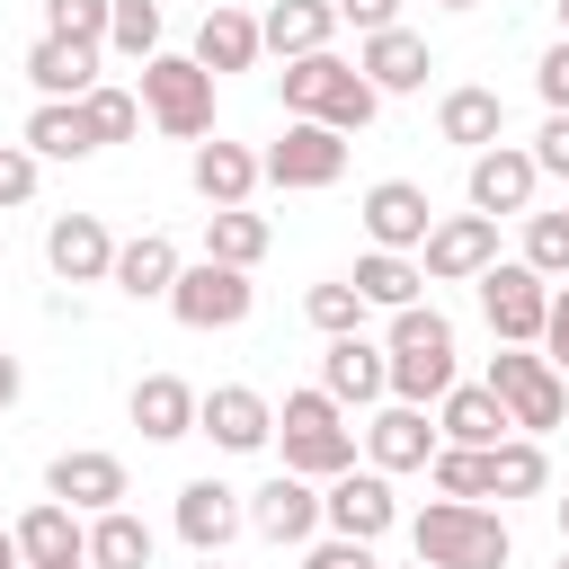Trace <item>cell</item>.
I'll return each instance as SVG.
<instances>
[{
    "instance_id": "obj_1",
    "label": "cell",
    "mask_w": 569,
    "mask_h": 569,
    "mask_svg": "<svg viewBox=\"0 0 569 569\" xmlns=\"http://www.w3.org/2000/svg\"><path fill=\"white\" fill-rule=\"evenodd\" d=\"M276 98H284V116H311V124H338V133H365V124L382 116V89H373L356 62H338L329 44H320V53H293V62L276 71Z\"/></svg>"
},
{
    "instance_id": "obj_2",
    "label": "cell",
    "mask_w": 569,
    "mask_h": 569,
    "mask_svg": "<svg viewBox=\"0 0 569 569\" xmlns=\"http://www.w3.org/2000/svg\"><path fill=\"white\" fill-rule=\"evenodd\" d=\"M409 551L427 560V569H507V516L498 507H480V498H436V507H418V525H409Z\"/></svg>"
},
{
    "instance_id": "obj_3",
    "label": "cell",
    "mask_w": 569,
    "mask_h": 569,
    "mask_svg": "<svg viewBox=\"0 0 569 569\" xmlns=\"http://www.w3.org/2000/svg\"><path fill=\"white\" fill-rule=\"evenodd\" d=\"M276 445H284V471H302V480H338V471L356 462V427H347V409H338L320 382H311V391H284Z\"/></svg>"
},
{
    "instance_id": "obj_4",
    "label": "cell",
    "mask_w": 569,
    "mask_h": 569,
    "mask_svg": "<svg viewBox=\"0 0 569 569\" xmlns=\"http://www.w3.org/2000/svg\"><path fill=\"white\" fill-rule=\"evenodd\" d=\"M133 98H142V116H151L160 133H178V142H204V133H213V71H204L196 53H151Z\"/></svg>"
},
{
    "instance_id": "obj_5",
    "label": "cell",
    "mask_w": 569,
    "mask_h": 569,
    "mask_svg": "<svg viewBox=\"0 0 569 569\" xmlns=\"http://www.w3.org/2000/svg\"><path fill=\"white\" fill-rule=\"evenodd\" d=\"M489 391H498V409H507V427H516V436H551V427H560V409H569L560 365H551V356H533V347H498V356H489Z\"/></svg>"
},
{
    "instance_id": "obj_6",
    "label": "cell",
    "mask_w": 569,
    "mask_h": 569,
    "mask_svg": "<svg viewBox=\"0 0 569 569\" xmlns=\"http://www.w3.org/2000/svg\"><path fill=\"white\" fill-rule=\"evenodd\" d=\"M258 178H267V187H293V196L338 187V178H347V133H338V124H311V116H284V133L258 151Z\"/></svg>"
},
{
    "instance_id": "obj_7",
    "label": "cell",
    "mask_w": 569,
    "mask_h": 569,
    "mask_svg": "<svg viewBox=\"0 0 569 569\" xmlns=\"http://www.w3.org/2000/svg\"><path fill=\"white\" fill-rule=\"evenodd\" d=\"M249 302H258L249 267H222V258H196V267H178V284H169L178 329H240Z\"/></svg>"
},
{
    "instance_id": "obj_8",
    "label": "cell",
    "mask_w": 569,
    "mask_h": 569,
    "mask_svg": "<svg viewBox=\"0 0 569 569\" xmlns=\"http://www.w3.org/2000/svg\"><path fill=\"white\" fill-rule=\"evenodd\" d=\"M480 311H489V329H498V347H533L542 338V311H551V284L525 267V258H489L480 276Z\"/></svg>"
},
{
    "instance_id": "obj_9",
    "label": "cell",
    "mask_w": 569,
    "mask_h": 569,
    "mask_svg": "<svg viewBox=\"0 0 569 569\" xmlns=\"http://www.w3.org/2000/svg\"><path fill=\"white\" fill-rule=\"evenodd\" d=\"M320 525H329V533H347V542H382V533L400 525L391 471H373V462L356 471V462H347V471H338V480L320 489Z\"/></svg>"
},
{
    "instance_id": "obj_10",
    "label": "cell",
    "mask_w": 569,
    "mask_h": 569,
    "mask_svg": "<svg viewBox=\"0 0 569 569\" xmlns=\"http://www.w3.org/2000/svg\"><path fill=\"white\" fill-rule=\"evenodd\" d=\"M196 436H213L222 453H267L276 445V409L249 382H213V391H196Z\"/></svg>"
},
{
    "instance_id": "obj_11",
    "label": "cell",
    "mask_w": 569,
    "mask_h": 569,
    "mask_svg": "<svg viewBox=\"0 0 569 569\" xmlns=\"http://www.w3.org/2000/svg\"><path fill=\"white\" fill-rule=\"evenodd\" d=\"M533 151L525 142H489V151H471V178H462V196H471V213H533Z\"/></svg>"
},
{
    "instance_id": "obj_12",
    "label": "cell",
    "mask_w": 569,
    "mask_h": 569,
    "mask_svg": "<svg viewBox=\"0 0 569 569\" xmlns=\"http://www.w3.org/2000/svg\"><path fill=\"white\" fill-rule=\"evenodd\" d=\"M418 258H427L436 284H471V276L498 258V213H445V222L418 240Z\"/></svg>"
},
{
    "instance_id": "obj_13",
    "label": "cell",
    "mask_w": 569,
    "mask_h": 569,
    "mask_svg": "<svg viewBox=\"0 0 569 569\" xmlns=\"http://www.w3.org/2000/svg\"><path fill=\"white\" fill-rule=\"evenodd\" d=\"M240 507H249V533H267V542H311L320 533V480H302V471L258 480Z\"/></svg>"
},
{
    "instance_id": "obj_14",
    "label": "cell",
    "mask_w": 569,
    "mask_h": 569,
    "mask_svg": "<svg viewBox=\"0 0 569 569\" xmlns=\"http://www.w3.org/2000/svg\"><path fill=\"white\" fill-rule=\"evenodd\" d=\"M356 213H365L373 249H418V240L436 231V204H427V187H418V178H373Z\"/></svg>"
},
{
    "instance_id": "obj_15",
    "label": "cell",
    "mask_w": 569,
    "mask_h": 569,
    "mask_svg": "<svg viewBox=\"0 0 569 569\" xmlns=\"http://www.w3.org/2000/svg\"><path fill=\"white\" fill-rule=\"evenodd\" d=\"M356 436H365V462L373 471H427V453H436V418L409 409V400H382Z\"/></svg>"
},
{
    "instance_id": "obj_16",
    "label": "cell",
    "mask_w": 569,
    "mask_h": 569,
    "mask_svg": "<svg viewBox=\"0 0 569 569\" xmlns=\"http://www.w3.org/2000/svg\"><path fill=\"white\" fill-rule=\"evenodd\" d=\"M44 498H62V507H80V516L124 507V462H116V453H98V445H71V453H53V462H44Z\"/></svg>"
},
{
    "instance_id": "obj_17",
    "label": "cell",
    "mask_w": 569,
    "mask_h": 569,
    "mask_svg": "<svg viewBox=\"0 0 569 569\" xmlns=\"http://www.w3.org/2000/svg\"><path fill=\"white\" fill-rule=\"evenodd\" d=\"M44 267H53L62 284H107V267H116V231H107L98 213H53V231H44Z\"/></svg>"
},
{
    "instance_id": "obj_18",
    "label": "cell",
    "mask_w": 569,
    "mask_h": 569,
    "mask_svg": "<svg viewBox=\"0 0 569 569\" xmlns=\"http://www.w3.org/2000/svg\"><path fill=\"white\" fill-rule=\"evenodd\" d=\"M320 391H329L338 409L382 400V391H391V347H373L365 329H356V338H329V356H320Z\"/></svg>"
},
{
    "instance_id": "obj_19",
    "label": "cell",
    "mask_w": 569,
    "mask_h": 569,
    "mask_svg": "<svg viewBox=\"0 0 569 569\" xmlns=\"http://www.w3.org/2000/svg\"><path fill=\"white\" fill-rule=\"evenodd\" d=\"M240 525H249V507H240V489H231V480H213V471H204V480H187V489H178V542H187V551H231V533H240Z\"/></svg>"
},
{
    "instance_id": "obj_20",
    "label": "cell",
    "mask_w": 569,
    "mask_h": 569,
    "mask_svg": "<svg viewBox=\"0 0 569 569\" xmlns=\"http://www.w3.org/2000/svg\"><path fill=\"white\" fill-rule=\"evenodd\" d=\"M356 71H365L382 98H409V89H427L436 53H427V36H409V27H373V36L356 44Z\"/></svg>"
},
{
    "instance_id": "obj_21",
    "label": "cell",
    "mask_w": 569,
    "mask_h": 569,
    "mask_svg": "<svg viewBox=\"0 0 569 569\" xmlns=\"http://www.w3.org/2000/svg\"><path fill=\"white\" fill-rule=\"evenodd\" d=\"M178 240L169 231H133V240H116V267H107V284L116 293H133V302H169V284H178Z\"/></svg>"
},
{
    "instance_id": "obj_22",
    "label": "cell",
    "mask_w": 569,
    "mask_h": 569,
    "mask_svg": "<svg viewBox=\"0 0 569 569\" xmlns=\"http://www.w3.org/2000/svg\"><path fill=\"white\" fill-rule=\"evenodd\" d=\"M498 436H516V427H507V409H498L489 382H453V391L436 400V445H471V453H489Z\"/></svg>"
},
{
    "instance_id": "obj_23",
    "label": "cell",
    "mask_w": 569,
    "mask_h": 569,
    "mask_svg": "<svg viewBox=\"0 0 569 569\" xmlns=\"http://www.w3.org/2000/svg\"><path fill=\"white\" fill-rule=\"evenodd\" d=\"M9 533H18V560H27V569H44V560H89V525H80V507H62V498H36Z\"/></svg>"
},
{
    "instance_id": "obj_24",
    "label": "cell",
    "mask_w": 569,
    "mask_h": 569,
    "mask_svg": "<svg viewBox=\"0 0 569 569\" xmlns=\"http://www.w3.org/2000/svg\"><path fill=\"white\" fill-rule=\"evenodd\" d=\"M436 133L462 142V151H489V142H507V98L480 89V80H462V89L436 98Z\"/></svg>"
},
{
    "instance_id": "obj_25",
    "label": "cell",
    "mask_w": 569,
    "mask_h": 569,
    "mask_svg": "<svg viewBox=\"0 0 569 569\" xmlns=\"http://www.w3.org/2000/svg\"><path fill=\"white\" fill-rule=\"evenodd\" d=\"M187 178H196V196H204V204H249V196H258V151L213 133V142H196Z\"/></svg>"
},
{
    "instance_id": "obj_26",
    "label": "cell",
    "mask_w": 569,
    "mask_h": 569,
    "mask_svg": "<svg viewBox=\"0 0 569 569\" xmlns=\"http://www.w3.org/2000/svg\"><path fill=\"white\" fill-rule=\"evenodd\" d=\"M27 80H36V98H80V89H98V44L36 36L27 44Z\"/></svg>"
},
{
    "instance_id": "obj_27",
    "label": "cell",
    "mask_w": 569,
    "mask_h": 569,
    "mask_svg": "<svg viewBox=\"0 0 569 569\" xmlns=\"http://www.w3.org/2000/svg\"><path fill=\"white\" fill-rule=\"evenodd\" d=\"M124 409H133V427H142L151 445H178V436H196V391H187L178 373H142Z\"/></svg>"
},
{
    "instance_id": "obj_28",
    "label": "cell",
    "mask_w": 569,
    "mask_h": 569,
    "mask_svg": "<svg viewBox=\"0 0 569 569\" xmlns=\"http://www.w3.org/2000/svg\"><path fill=\"white\" fill-rule=\"evenodd\" d=\"M338 36V9L329 0H276L267 18H258V44L276 53V62H293V53H320Z\"/></svg>"
},
{
    "instance_id": "obj_29",
    "label": "cell",
    "mask_w": 569,
    "mask_h": 569,
    "mask_svg": "<svg viewBox=\"0 0 569 569\" xmlns=\"http://www.w3.org/2000/svg\"><path fill=\"white\" fill-rule=\"evenodd\" d=\"M258 53H267V44H258V18H249V9H222V0H213V9H204V27H196V62H204V71L222 80V71H249Z\"/></svg>"
},
{
    "instance_id": "obj_30",
    "label": "cell",
    "mask_w": 569,
    "mask_h": 569,
    "mask_svg": "<svg viewBox=\"0 0 569 569\" xmlns=\"http://www.w3.org/2000/svg\"><path fill=\"white\" fill-rule=\"evenodd\" d=\"M36 160H89L98 142H89V116H80V98H44L36 116H27V133H18Z\"/></svg>"
},
{
    "instance_id": "obj_31",
    "label": "cell",
    "mask_w": 569,
    "mask_h": 569,
    "mask_svg": "<svg viewBox=\"0 0 569 569\" xmlns=\"http://www.w3.org/2000/svg\"><path fill=\"white\" fill-rule=\"evenodd\" d=\"M347 284L365 293V311H400V302H418V284H427V267H409V249H365Z\"/></svg>"
},
{
    "instance_id": "obj_32",
    "label": "cell",
    "mask_w": 569,
    "mask_h": 569,
    "mask_svg": "<svg viewBox=\"0 0 569 569\" xmlns=\"http://www.w3.org/2000/svg\"><path fill=\"white\" fill-rule=\"evenodd\" d=\"M89 569H151V525L133 507H98L89 516Z\"/></svg>"
},
{
    "instance_id": "obj_33",
    "label": "cell",
    "mask_w": 569,
    "mask_h": 569,
    "mask_svg": "<svg viewBox=\"0 0 569 569\" xmlns=\"http://www.w3.org/2000/svg\"><path fill=\"white\" fill-rule=\"evenodd\" d=\"M267 213H249V204H213L204 213V258H222V267H258L267 258Z\"/></svg>"
},
{
    "instance_id": "obj_34",
    "label": "cell",
    "mask_w": 569,
    "mask_h": 569,
    "mask_svg": "<svg viewBox=\"0 0 569 569\" xmlns=\"http://www.w3.org/2000/svg\"><path fill=\"white\" fill-rule=\"evenodd\" d=\"M542 480H551L542 436H498V445H489V498H533Z\"/></svg>"
},
{
    "instance_id": "obj_35",
    "label": "cell",
    "mask_w": 569,
    "mask_h": 569,
    "mask_svg": "<svg viewBox=\"0 0 569 569\" xmlns=\"http://www.w3.org/2000/svg\"><path fill=\"white\" fill-rule=\"evenodd\" d=\"M80 116H89V142H98V151H107V142H133V133H142V98H133V89H116V80L80 89Z\"/></svg>"
},
{
    "instance_id": "obj_36",
    "label": "cell",
    "mask_w": 569,
    "mask_h": 569,
    "mask_svg": "<svg viewBox=\"0 0 569 569\" xmlns=\"http://www.w3.org/2000/svg\"><path fill=\"white\" fill-rule=\"evenodd\" d=\"M382 347H391V356H453V320H445L436 302H400Z\"/></svg>"
},
{
    "instance_id": "obj_37",
    "label": "cell",
    "mask_w": 569,
    "mask_h": 569,
    "mask_svg": "<svg viewBox=\"0 0 569 569\" xmlns=\"http://www.w3.org/2000/svg\"><path fill=\"white\" fill-rule=\"evenodd\" d=\"M107 53L151 62L160 53V0H107Z\"/></svg>"
},
{
    "instance_id": "obj_38",
    "label": "cell",
    "mask_w": 569,
    "mask_h": 569,
    "mask_svg": "<svg viewBox=\"0 0 569 569\" xmlns=\"http://www.w3.org/2000/svg\"><path fill=\"white\" fill-rule=\"evenodd\" d=\"M302 320H311L320 338H356V329H365V293H356L347 276H329V284L302 293Z\"/></svg>"
},
{
    "instance_id": "obj_39",
    "label": "cell",
    "mask_w": 569,
    "mask_h": 569,
    "mask_svg": "<svg viewBox=\"0 0 569 569\" xmlns=\"http://www.w3.org/2000/svg\"><path fill=\"white\" fill-rule=\"evenodd\" d=\"M427 480H436V498H489V453L436 445V453H427Z\"/></svg>"
},
{
    "instance_id": "obj_40",
    "label": "cell",
    "mask_w": 569,
    "mask_h": 569,
    "mask_svg": "<svg viewBox=\"0 0 569 569\" xmlns=\"http://www.w3.org/2000/svg\"><path fill=\"white\" fill-rule=\"evenodd\" d=\"M445 391H453V356H391V400L427 409V400H445Z\"/></svg>"
},
{
    "instance_id": "obj_41",
    "label": "cell",
    "mask_w": 569,
    "mask_h": 569,
    "mask_svg": "<svg viewBox=\"0 0 569 569\" xmlns=\"http://www.w3.org/2000/svg\"><path fill=\"white\" fill-rule=\"evenodd\" d=\"M525 267H533L542 284L569 276V213H525Z\"/></svg>"
},
{
    "instance_id": "obj_42",
    "label": "cell",
    "mask_w": 569,
    "mask_h": 569,
    "mask_svg": "<svg viewBox=\"0 0 569 569\" xmlns=\"http://www.w3.org/2000/svg\"><path fill=\"white\" fill-rule=\"evenodd\" d=\"M44 36H71V44L107 53V0H44Z\"/></svg>"
},
{
    "instance_id": "obj_43",
    "label": "cell",
    "mask_w": 569,
    "mask_h": 569,
    "mask_svg": "<svg viewBox=\"0 0 569 569\" xmlns=\"http://www.w3.org/2000/svg\"><path fill=\"white\" fill-rule=\"evenodd\" d=\"M533 169H542V178H569V107L542 116V133H533Z\"/></svg>"
},
{
    "instance_id": "obj_44",
    "label": "cell",
    "mask_w": 569,
    "mask_h": 569,
    "mask_svg": "<svg viewBox=\"0 0 569 569\" xmlns=\"http://www.w3.org/2000/svg\"><path fill=\"white\" fill-rule=\"evenodd\" d=\"M36 169H44V160H36L27 142H0V204H27V196H36Z\"/></svg>"
},
{
    "instance_id": "obj_45",
    "label": "cell",
    "mask_w": 569,
    "mask_h": 569,
    "mask_svg": "<svg viewBox=\"0 0 569 569\" xmlns=\"http://www.w3.org/2000/svg\"><path fill=\"white\" fill-rule=\"evenodd\" d=\"M302 569H382V560H373V542L329 533V542H311V551H302Z\"/></svg>"
},
{
    "instance_id": "obj_46",
    "label": "cell",
    "mask_w": 569,
    "mask_h": 569,
    "mask_svg": "<svg viewBox=\"0 0 569 569\" xmlns=\"http://www.w3.org/2000/svg\"><path fill=\"white\" fill-rule=\"evenodd\" d=\"M533 347H542V356L569 373V276L551 284V311H542V338H533Z\"/></svg>"
},
{
    "instance_id": "obj_47",
    "label": "cell",
    "mask_w": 569,
    "mask_h": 569,
    "mask_svg": "<svg viewBox=\"0 0 569 569\" xmlns=\"http://www.w3.org/2000/svg\"><path fill=\"white\" fill-rule=\"evenodd\" d=\"M533 89H542V107H569V36L533 62Z\"/></svg>"
},
{
    "instance_id": "obj_48",
    "label": "cell",
    "mask_w": 569,
    "mask_h": 569,
    "mask_svg": "<svg viewBox=\"0 0 569 569\" xmlns=\"http://www.w3.org/2000/svg\"><path fill=\"white\" fill-rule=\"evenodd\" d=\"M329 9H338L356 36H373V27H400V0H329Z\"/></svg>"
},
{
    "instance_id": "obj_49",
    "label": "cell",
    "mask_w": 569,
    "mask_h": 569,
    "mask_svg": "<svg viewBox=\"0 0 569 569\" xmlns=\"http://www.w3.org/2000/svg\"><path fill=\"white\" fill-rule=\"evenodd\" d=\"M18 391H27V365L0 347V409H18Z\"/></svg>"
},
{
    "instance_id": "obj_50",
    "label": "cell",
    "mask_w": 569,
    "mask_h": 569,
    "mask_svg": "<svg viewBox=\"0 0 569 569\" xmlns=\"http://www.w3.org/2000/svg\"><path fill=\"white\" fill-rule=\"evenodd\" d=\"M0 569H27V560H18V533H9V525H0Z\"/></svg>"
},
{
    "instance_id": "obj_51",
    "label": "cell",
    "mask_w": 569,
    "mask_h": 569,
    "mask_svg": "<svg viewBox=\"0 0 569 569\" xmlns=\"http://www.w3.org/2000/svg\"><path fill=\"white\" fill-rule=\"evenodd\" d=\"M196 569H231V560H222V551H196Z\"/></svg>"
},
{
    "instance_id": "obj_52",
    "label": "cell",
    "mask_w": 569,
    "mask_h": 569,
    "mask_svg": "<svg viewBox=\"0 0 569 569\" xmlns=\"http://www.w3.org/2000/svg\"><path fill=\"white\" fill-rule=\"evenodd\" d=\"M44 569H89V560H44Z\"/></svg>"
},
{
    "instance_id": "obj_53",
    "label": "cell",
    "mask_w": 569,
    "mask_h": 569,
    "mask_svg": "<svg viewBox=\"0 0 569 569\" xmlns=\"http://www.w3.org/2000/svg\"><path fill=\"white\" fill-rule=\"evenodd\" d=\"M436 9H480V0H436Z\"/></svg>"
},
{
    "instance_id": "obj_54",
    "label": "cell",
    "mask_w": 569,
    "mask_h": 569,
    "mask_svg": "<svg viewBox=\"0 0 569 569\" xmlns=\"http://www.w3.org/2000/svg\"><path fill=\"white\" fill-rule=\"evenodd\" d=\"M560 542H569V498H560Z\"/></svg>"
},
{
    "instance_id": "obj_55",
    "label": "cell",
    "mask_w": 569,
    "mask_h": 569,
    "mask_svg": "<svg viewBox=\"0 0 569 569\" xmlns=\"http://www.w3.org/2000/svg\"><path fill=\"white\" fill-rule=\"evenodd\" d=\"M560 36H569V0H560Z\"/></svg>"
},
{
    "instance_id": "obj_56",
    "label": "cell",
    "mask_w": 569,
    "mask_h": 569,
    "mask_svg": "<svg viewBox=\"0 0 569 569\" xmlns=\"http://www.w3.org/2000/svg\"><path fill=\"white\" fill-rule=\"evenodd\" d=\"M560 569H569V542H560Z\"/></svg>"
},
{
    "instance_id": "obj_57",
    "label": "cell",
    "mask_w": 569,
    "mask_h": 569,
    "mask_svg": "<svg viewBox=\"0 0 569 569\" xmlns=\"http://www.w3.org/2000/svg\"><path fill=\"white\" fill-rule=\"evenodd\" d=\"M409 569H427V560H409Z\"/></svg>"
}]
</instances>
